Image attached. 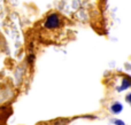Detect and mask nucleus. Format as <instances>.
<instances>
[{
  "mask_svg": "<svg viewBox=\"0 0 131 125\" xmlns=\"http://www.w3.org/2000/svg\"><path fill=\"white\" fill-rule=\"evenodd\" d=\"M60 24H61V17H60V15L57 13H53L47 16L44 27L46 29H57V28L60 27Z\"/></svg>",
  "mask_w": 131,
  "mask_h": 125,
  "instance_id": "1",
  "label": "nucleus"
},
{
  "mask_svg": "<svg viewBox=\"0 0 131 125\" xmlns=\"http://www.w3.org/2000/svg\"><path fill=\"white\" fill-rule=\"evenodd\" d=\"M123 109L122 105L121 103H114L113 106H112V112H114V114H118V112H121Z\"/></svg>",
  "mask_w": 131,
  "mask_h": 125,
  "instance_id": "2",
  "label": "nucleus"
},
{
  "mask_svg": "<svg viewBox=\"0 0 131 125\" xmlns=\"http://www.w3.org/2000/svg\"><path fill=\"white\" fill-rule=\"evenodd\" d=\"M131 86V82L128 78H123V82H122V87H121L120 90H125V89H128V87H130Z\"/></svg>",
  "mask_w": 131,
  "mask_h": 125,
  "instance_id": "3",
  "label": "nucleus"
},
{
  "mask_svg": "<svg viewBox=\"0 0 131 125\" xmlns=\"http://www.w3.org/2000/svg\"><path fill=\"white\" fill-rule=\"evenodd\" d=\"M114 123H115L116 125H125L122 121H120V119H114Z\"/></svg>",
  "mask_w": 131,
  "mask_h": 125,
  "instance_id": "4",
  "label": "nucleus"
},
{
  "mask_svg": "<svg viewBox=\"0 0 131 125\" xmlns=\"http://www.w3.org/2000/svg\"><path fill=\"white\" fill-rule=\"evenodd\" d=\"M127 101H128V102H129L130 105H131V93H130V94H128V95H127Z\"/></svg>",
  "mask_w": 131,
  "mask_h": 125,
  "instance_id": "5",
  "label": "nucleus"
}]
</instances>
